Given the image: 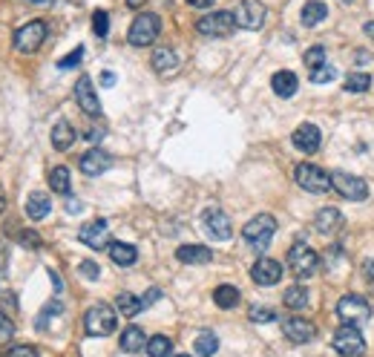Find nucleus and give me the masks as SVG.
Returning a JSON list of instances; mask_svg holds the SVG:
<instances>
[{
	"instance_id": "obj_10",
	"label": "nucleus",
	"mask_w": 374,
	"mask_h": 357,
	"mask_svg": "<svg viewBox=\"0 0 374 357\" xmlns=\"http://www.w3.org/2000/svg\"><path fill=\"white\" fill-rule=\"evenodd\" d=\"M337 317L342 320V325H357V323H366L371 317V306L363 300V297L349 294L337 303Z\"/></svg>"
},
{
	"instance_id": "obj_45",
	"label": "nucleus",
	"mask_w": 374,
	"mask_h": 357,
	"mask_svg": "<svg viewBox=\"0 0 374 357\" xmlns=\"http://www.w3.org/2000/svg\"><path fill=\"white\" fill-rule=\"evenodd\" d=\"M371 61H374V58H371L368 52H357V55H354V64H357V67H368Z\"/></svg>"
},
{
	"instance_id": "obj_40",
	"label": "nucleus",
	"mask_w": 374,
	"mask_h": 357,
	"mask_svg": "<svg viewBox=\"0 0 374 357\" xmlns=\"http://www.w3.org/2000/svg\"><path fill=\"white\" fill-rule=\"evenodd\" d=\"M78 271H81L86 280H98V277H101V268H98L96 262H92V259H84V262L78 265Z\"/></svg>"
},
{
	"instance_id": "obj_8",
	"label": "nucleus",
	"mask_w": 374,
	"mask_h": 357,
	"mask_svg": "<svg viewBox=\"0 0 374 357\" xmlns=\"http://www.w3.org/2000/svg\"><path fill=\"white\" fill-rule=\"evenodd\" d=\"M334 351H340V357H360L366 351V340L357 332V325H340L331 337Z\"/></svg>"
},
{
	"instance_id": "obj_29",
	"label": "nucleus",
	"mask_w": 374,
	"mask_h": 357,
	"mask_svg": "<svg viewBox=\"0 0 374 357\" xmlns=\"http://www.w3.org/2000/svg\"><path fill=\"white\" fill-rule=\"evenodd\" d=\"M49 188L60 196H70L72 190V178H70V170L67 167H52L49 170Z\"/></svg>"
},
{
	"instance_id": "obj_18",
	"label": "nucleus",
	"mask_w": 374,
	"mask_h": 357,
	"mask_svg": "<svg viewBox=\"0 0 374 357\" xmlns=\"http://www.w3.org/2000/svg\"><path fill=\"white\" fill-rule=\"evenodd\" d=\"M78 164H81V173H86V176H101V173H107V167L112 164V159H110L107 150H101V147H92V150H86L81 156Z\"/></svg>"
},
{
	"instance_id": "obj_19",
	"label": "nucleus",
	"mask_w": 374,
	"mask_h": 357,
	"mask_svg": "<svg viewBox=\"0 0 374 357\" xmlns=\"http://www.w3.org/2000/svg\"><path fill=\"white\" fill-rule=\"evenodd\" d=\"M150 64H153V70L159 72V75H173L176 70H179V55L170 49V46H162V49H155L153 52V58H150Z\"/></svg>"
},
{
	"instance_id": "obj_52",
	"label": "nucleus",
	"mask_w": 374,
	"mask_h": 357,
	"mask_svg": "<svg viewBox=\"0 0 374 357\" xmlns=\"http://www.w3.org/2000/svg\"><path fill=\"white\" fill-rule=\"evenodd\" d=\"M6 211V196H4V188H0V214Z\"/></svg>"
},
{
	"instance_id": "obj_12",
	"label": "nucleus",
	"mask_w": 374,
	"mask_h": 357,
	"mask_svg": "<svg viewBox=\"0 0 374 357\" xmlns=\"http://www.w3.org/2000/svg\"><path fill=\"white\" fill-rule=\"evenodd\" d=\"M78 240H81L84 245H89V248L101 251V248L110 242V225H107V219H92V222L81 225Z\"/></svg>"
},
{
	"instance_id": "obj_23",
	"label": "nucleus",
	"mask_w": 374,
	"mask_h": 357,
	"mask_svg": "<svg viewBox=\"0 0 374 357\" xmlns=\"http://www.w3.org/2000/svg\"><path fill=\"white\" fill-rule=\"evenodd\" d=\"M75 127L70 124V122H58L55 127H52V147H55V150H60V153H64V150H70V147L75 144Z\"/></svg>"
},
{
	"instance_id": "obj_30",
	"label": "nucleus",
	"mask_w": 374,
	"mask_h": 357,
	"mask_svg": "<svg viewBox=\"0 0 374 357\" xmlns=\"http://www.w3.org/2000/svg\"><path fill=\"white\" fill-rule=\"evenodd\" d=\"M283 303H285L291 311H302V309H308V288H305V285H291V288H285Z\"/></svg>"
},
{
	"instance_id": "obj_42",
	"label": "nucleus",
	"mask_w": 374,
	"mask_h": 357,
	"mask_svg": "<svg viewBox=\"0 0 374 357\" xmlns=\"http://www.w3.org/2000/svg\"><path fill=\"white\" fill-rule=\"evenodd\" d=\"M6 357H38V349H32V346H15V349H9Z\"/></svg>"
},
{
	"instance_id": "obj_55",
	"label": "nucleus",
	"mask_w": 374,
	"mask_h": 357,
	"mask_svg": "<svg viewBox=\"0 0 374 357\" xmlns=\"http://www.w3.org/2000/svg\"><path fill=\"white\" fill-rule=\"evenodd\" d=\"M32 4H41V0H32Z\"/></svg>"
},
{
	"instance_id": "obj_44",
	"label": "nucleus",
	"mask_w": 374,
	"mask_h": 357,
	"mask_svg": "<svg viewBox=\"0 0 374 357\" xmlns=\"http://www.w3.org/2000/svg\"><path fill=\"white\" fill-rule=\"evenodd\" d=\"M84 138H89V141H98V138H104V127H92V130H84Z\"/></svg>"
},
{
	"instance_id": "obj_48",
	"label": "nucleus",
	"mask_w": 374,
	"mask_h": 357,
	"mask_svg": "<svg viewBox=\"0 0 374 357\" xmlns=\"http://www.w3.org/2000/svg\"><path fill=\"white\" fill-rule=\"evenodd\" d=\"M159 297H162V291H159V288H153V291H150V294L144 297L141 303H144V306H150V303H155V300H159Z\"/></svg>"
},
{
	"instance_id": "obj_53",
	"label": "nucleus",
	"mask_w": 374,
	"mask_h": 357,
	"mask_svg": "<svg viewBox=\"0 0 374 357\" xmlns=\"http://www.w3.org/2000/svg\"><path fill=\"white\" fill-rule=\"evenodd\" d=\"M141 4H144V0H127V6H130V9H138Z\"/></svg>"
},
{
	"instance_id": "obj_7",
	"label": "nucleus",
	"mask_w": 374,
	"mask_h": 357,
	"mask_svg": "<svg viewBox=\"0 0 374 357\" xmlns=\"http://www.w3.org/2000/svg\"><path fill=\"white\" fill-rule=\"evenodd\" d=\"M46 32H49V29H46L44 20H32V23L20 26L18 32H15V49L23 52V55L38 52L44 46V41H46Z\"/></svg>"
},
{
	"instance_id": "obj_43",
	"label": "nucleus",
	"mask_w": 374,
	"mask_h": 357,
	"mask_svg": "<svg viewBox=\"0 0 374 357\" xmlns=\"http://www.w3.org/2000/svg\"><path fill=\"white\" fill-rule=\"evenodd\" d=\"M12 335H15V323L0 311V337H12Z\"/></svg>"
},
{
	"instance_id": "obj_17",
	"label": "nucleus",
	"mask_w": 374,
	"mask_h": 357,
	"mask_svg": "<svg viewBox=\"0 0 374 357\" xmlns=\"http://www.w3.org/2000/svg\"><path fill=\"white\" fill-rule=\"evenodd\" d=\"M283 335L291 343H311V340H314V335H317V329H314V323H308L302 317H288L283 323Z\"/></svg>"
},
{
	"instance_id": "obj_4",
	"label": "nucleus",
	"mask_w": 374,
	"mask_h": 357,
	"mask_svg": "<svg viewBox=\"0 0 374 357\" xmlns=\"http://www.w3.org/2000/svg\"><path fill=\"white\" fill-rule=\"evenodd\" d=\"M196 29L205 38H231L236 32V18L233 12H207L205 18H199Z\"/></svg>"
},
{
	"instance_id": "obj_41",
	"label": "nucleus",
	"mask_w": 374,
	"mask_h": 357,
	"mask_svg": "<svg viewBox=\"0 0 374 357\" xmlns=\"http://www.w3.org/2000/svg\"><path fill=\"white\" fill-rule=\"evenodd\" d=\"M81 58H84V46L72 49V52H70V55H67V58H64V61H60L58 67H60V70H72V67H78V64H81Z\"/></svg>"
},
{
	"instance_id": "obj_38",
	"label": "nucleus",
	"mask_w": 374,
	"mask_h": 357,
	"mask_svg": "<svg viewBox=\"0 0 374 357\" xmlns=\"http://www.w3.org/2000/svg\"><path fill=\"white\" fill-rule=\"evenodd\" d=\"M334 78H337V72H334V67H328V64L311 72V81H314V84H331Z\"/></svg>"
},
{
	"instance_id": "obj_1",
	"label": "nucleus",
	"mask_w": 374,
	"mask_h": 357,
	"mask_svg": "<svg viewBox=\"0 0 374 357\" xmlns=\"http://www.w3.org/2000/svg\"><path fill=\"white\" fill-rule=\"evenodd\" d=\"M273 233H276V219L271 214H259L242 228V240L254 251H265L273 240Z\"/></svg>"
},
{
	"instance_id": "obj_27",
	"label": "nucleus",
	"mask_w": 374,
	"mask_h": 357,
	"mask_svg": "<svg viewBox=\"0 0 374 357\" xmlns=\"http://www.w3.org/2000/svg\"><path fill=\"white\" fill-rule=\"evenodd\" d=\"M115 311H121L124 317H136V314L144 311V303H141V297H136V294H130V291H124V294L115 297Z\"/></svg>"
},
{
	"instance_id": "obj_35",
	"label": "nucleus",
	"mask_w": 374,
	"mask_h": 357,
	"mask_svg": "<svg viewBox=\"0 0 374 357\" xmlns=\"http://www.w3.org/2000/svg\"><path fill=\"white\" fill-rule=\"evenodd\" d=\"M302 61H305V67H308L311 72L320 70V67H325V49H323V46H311V49L305 52Z\"/></svg>"
},
{
	"instance_id": "obj_13",
	"label": "nucleus",
	"mask_w": 374,
	"mask_h": 357,
	"mask_svg": "<svg viewBox=\"0 0 374 357\" xmlns=\"http://www.w3.org/2000/svg\"><path fill=\"white\" fill-rule=\"evenodd\" d=\"M75 101H78V107L86 115H101V101L96 96V86H92V78L89 75H81L75 81Z\"/></svg>"
},
{
	"instance_id": "obj_49",
	"label": "nucleus",
	"mask_w": 374,
	"mask_h": 357,
	"mask_svg": "<svg viewBox=\"0 0 374 357\" xmlns=\"http://www.w3.org/2000/svg\"><path fill=\"white\" fill-rule=\"evenodd\" d=\"M101 84H104V86H115V72H110V70L101 72Z\"/></svg>"
},
{
	"instance_id": "obj_3",
	"label": "nucleus",
	"mask_w": 374,
	"mask_h": 357,
	"mask_svg": "<svg viewBox=\"0 0 374 357\" xmlns=\"http://www.w3.org/2000/svg\"><path fill=\"white\" fill-rule=\"evenodd\" d=\"M288 268L294 271V277L299 280H308V277H314L317 274V268H320V257L317 251L305 245V242H297L288 248Z\"/></svg>"
},
{
	"instance_id": "obj_14",
	"label": "nucleus",
	"mask_w": 374,
	"mask_h": 357,
	"mask_svg": "<svg viewBox=\"0 0 374 357\" xmlns=\"http://www.w3.org/2000/svg\"><path fill=\"white\" fill-rule=\"evenodd\" d=\"M251 280L257 285H276L279 280H283V265H279L276 259H271V257H259L251 268Z\"/></svg>"
},
{
	"instance_id": "obj_47",
	"label": "nucleus",
	"mask_w": 374,
	"mask_h": 357,
	"mask_svg": "<svg viewBox=\"0 0 374 357\" xmlns=\"http://www.w3.org/2000/svg\"><path fill=\"white\" fill-rule=\"evenodd\" d=\"M187 4H191L193 9H207V6H213L216 0H187Z\"/></svg>"
},
{
	"instance_id": "obj_11",
	"label": "nucleus",
	"mask_w": 374,
	"mask_h": 357,
	"mask_svg": "<svg viewBox=\"0 0 374 357\" xmlns=\"http://www.w3.org/2000/svg\"><path fill=\"white\" fill-rule=\"evenodd\" d=\"M233 18H236L239 29L257 32V29H262V23H265V6L259 0H242V4L233 9Z\"/></svg>"
},
{
	"instance_id": "obj_37",
	"label": "nucleus",
	"mask_w": 374,
	"mask_h": 357,
	"mask_svg": "<svg viewBox=\"0 0 374 357\" xmlns=\"http://www.w3.org/2000/svg\"><path fill=\"white\" fill-rule=\"evenodd\" d=\"M247 317H251L254 323H273L276 320V311L268 309V306H254L251 311H247Z\"/></svg>"
},
{
	"instance_id": "obj_33",
	"label": "nucleus",
	"mask_w": 374,
	"mask_h": 357,
	"mask_svg": "<svg viewBox=\"0 0 374 357\" xmlns=\"http://www.w3.org/2000/svg\"><path fill=\"white\" fill-rule=\"evenodd\" d=\"M147 354L150 357H170L173 354V343H170V337H165V335H153L150 340H147Z\"/></svg>"
},
{
	"instance_id": "obj_6",
	"label": "nucleus",
	"mask_w": 374,
	"mask_h": 357,
	"mask_svg": "<svg viewBox=\"0 0 374 357\" xmlns=\"http://www.w3.org/2000/svg\"><path fill=\"white\" fill-rule=\"evenodd\" d=\"M294 178H297V185L308 193H325L331 188V173H325L317 164H308V162L294 167Z\"/></svg>"
},
{
	"instance_id": "obj_21",
	"label": "nucleus",
	"mask_w": 374,
	"mask_h": 357,
	"mask_svg": "<svg viewBox=\"0 0 374 357\" xmlns=\"http://www.w3.org/2000/svg\"><path fill=\"white\" fill-rule=\"evenodd\" d=\"M176 259L181 265H207L213 259V251L205 248V245H181L176 251Z\"/></svg>"
},
{
	"instance_id": "obj_16",
	"label": "nucleus",
	"mask_w": 374,
	"mask_h": 357,
	"mask_svg": "<svg viewBox=\"0 0 374 357\" xmlns=\"http://www.w3.org/2000/svg\"><path fill=\"white\" fill-rule=\"evenodd\" d=\"M202 219H205V228H207V233L213 236V240H231L233 228H231V219H228L225 211H219V207H207Z\"/></svg>"
},
{
	"instance_id": "obj_54",
	"label": "nucleus",
	"mask_w": 374,
	"mask_h": 357,
	"mask_svg": "<svg viewBox=\"0 0 374 357\" xmlns=\"http://www.w3.org/2000/svg\"><path fill=\"white\" fill-rule=\"evenodd\" d=\"M176 357H191V354H176Z\"/></svg>"
},
{
	"instance_id": "obj_5",
	"label": "nucleus",
	"mask_w": 374,
	"mask_h": 357,
	"mask_svg": "<svg viewBox=\"0 0 374 357\" xmlns=\"http://www.w3.org/2000/svg\"><path fill=\"white\" fill-rule=\"evenodd\" d=\"M159 32H162V20H159V15L141 12V15L133 20V26H130L127 41H130L133 46H150L155 38H159Z\"/></svg>"
},
{
	"instance_id": "obj_32",
	"label": "nucleus",
	"mask_w": 374,
	"mask_h": 357,
	"mask_svg": "<svg viewBox=\"0 0 374 357\" xmlns=\"http://www.w3.org/2000/svg\"><path fill=\"white\" fill-rule=\"evenodd\" d=\"M193 349H196L199 357H213L216 351H219V337H216L213 332H202V335L196 337Z\"/></svg>"
},
{
	"instance_id": "obj_51",
	"label": "nucleus",
	"mask_w": 374,
	"mask_h": 357,
	"mask_svg": "<svg viewBox=\"0 0 374 357\" xmlns=\"http://www.w3.org/2000/svg\"><path fill=\"white\" fill-rule=\"evenodd\" d=\"M67 207H70V211H72V214H78V211H81V202H75V199H70V205H67Z\"/></svg>"
},
{
	"instance_id": "obj_26",
	"label": "nucleus",
	"mask_w": 374,
	"mask_h": 357,
	"mask_svg": "<svg viewBox=\"0 0 374 357\" xmlns=\"http://www.w3.org/2000/svg\"><path fill=\"white\" fill-rule=\"evenodd\" d=\"M144 346H147V335L138 329V325H130V329L121 332V349H124V351L136 354V351H141Z\"/></svg>"
},
{
	"instance_id": "obj_39",
	"label": "nucleus",
	"mask_w": 374,
	"mask_h": 357,
	"mask_svg": "<svg viewBox=\"0 0 374 357\" xmlns=\"http://www.w3.org/2000/svg\"><path fill=\"white\" fill-rule=\"evenodd\" d=\"M18 240H20L23 248H41V236H38L35 231H20Z\"/></svg>"
},
{
	"instance_id": "obj_9",
	"label": "nucleus",
	"mask_w": 374,
	"mask_h": 357,
	"mask_svg": "<svg viewBox=\"0 0 374 357\" xmlns=\"http://www.w3.org/2000/svg\"><path fill=\"white\" fill-rule=\"evenodd\" d=\"M331 188H334L342 199H349V202H363V199H368V185L363 182L360 176H354V173H342V170L331 173Z\"/></svg>"
},
{
	"instance_id": "obj_50",
	"label": "nucleus",
	"mask_w": 374,
	"mask_h": 357,
	"mask_svg": "<svg viewBox=\"0 0 374 357\" xmlns=\"http://www.w3.org/2000/svg\"><path fill=\"white\" fill-rule=\"evenodd\" d=\"M363 32H366V35H368V38H374V20H368V23H366V26H363Z\"/></svg>"
},
{
	"instance_id": "obj_15",
	"label": "nucleus",
	"mask_w": 374,
	"mask_h": 357,
	"mask_svg": "<svg viewBox=\"0 0 374 357\" xmlns=\"http://www.w3.org/2000/svg\"><path fill=\"white\" fill-rule=\"evenodd\" d=\"M291 141H294V147H297L299 153H317L320 144H323V133H320L317 124H299L294 130Z\"/></svg>"
},
{
	"instance_id": "obj_22",
	"label": "nucleus",
	"mask_w": 374,
	"mask_h": 357,
	"mask_svg": "<svg viewBox=\"0 0 374 357\" xmlns=\"http://www.w3.org/2000/svg\"><path fill=\"white\" fill-rule=\"evenodd\" d=\"M23 211H26V219H32V222H38V219H44L49 211H52V202H49V196L46 193H29V199H26V205H23Z\"/></svg>"
},
{
	"instance_id": "obj_36",
	"label": "nucleus",
	"mask_w": 374,
	"mask_h": 357,
	"mask_svg": "<svg viewBox=\"0 0 374 357\" xmlns=\"http://www.w3.org/2000/svg\"><path fill=\"white\" fill-rule=\"evenodd\" d=\"M92 29H96L98 38H107V32H110V15L104 9H98L96 15H92Z\"/></svg>"
},
{
	"instance_id": "obj_46",
	"label": "nucleus",
	"mask_w": 374,
	"mask_h": 357,
	"mask_svg": "<svg viewBox=\"0 0 374 357\" xmlns=\"http://www.w3.org/2000/svg\"><path fill=\"white\" fill-rule=\"evenodd\" d=\"M363 274H366L368 283H374V259H368V262L363 265Z\"/></svg>"
},
{
	"instance_id": "obj_2",
	"label": "nucleus",
	"mask_w": 374,
	"mask_h": 357,
	"mask_svg": "<svg viewBox=\"0 0 374 357\" xmlns=\"http://www.w3.org/2000/svg\"><path fill=\"white\" fill-rule=\"evenodd\" d=\"M115 325H118V311L110 309L107 303H98V306H92L84 317V329L89 337H107L115 332Z\"/></svg>"
},
{
	"instance_id": "obj_28",
	"label": "nucleus",
	"mask_w": 374,
	"mask_h": 357,
	"mask_svg": "<svg viewBox=\"0 0 374 357\" xmlns=\"http://www.w3.org/2000/svg\"><path fill=\"white\" fill-rule=\"evenodd\" d=\"M328 18V6L323 4V0H308V4L302 6V26H317Z\"/></svg>"
},
{
	"instance_id": "obj_20",
	"label": "nucleus",
	"mask_w": 374,
	"mask_h": 357,
	"mask_svg": "<svg viewBox=\"0 0 374 357\" xmlns=\"http://www.w3.org/2000/svg\"><path fill=\"white\" fill-rule=\"evenodd\" d=\"M271 86H273V93H276L279 98H291L297 89H299V78H297V72H291V70H279V72L271 78Z\"/></svg>"
},
{
	"instance_id": "obj_25",
	"label": "nucleus",
	"mask_w": 374,
	"mask_h": 357,
	"mask_svg": "<svg viewBox=\"0 0 374 357\" xmlns=\"http://www.w3.org/2000/svg\"><path fill=\"white\" fill-rule=\"evenodd\" d=\"M110 259L121 268H130L138 259V251L130 242H110Z\"/></svg>"
},
{
	"instance_id": "obj_24",
	"label": "nucleus",
	"mask_w": 374,
	"mask_h": 357,
	"mask_svg": "<svg viewBox=\"0 0 374 357\" xmlns=\"http://www.w3.org/2000/svg\"><path fill=\"white\" fill-rule=\"evenodd\" d=\"M340 225H342V214L337 211V207H323V211H317V219H314V228L320 231V233H334V231H340Z\"/></svg>"
},
{
	"instance_id": "obj_34",
	"label": "nucleus",
	"mask_w": 374,
	"mask_h": 357,
	"mask_svg": "<svg viewBox=\"0 0 374 357\" xmlns=\"http://www.w3.org/2000/svg\"><path fill=\"white\" fill-rule=\"evenodd\" d=\"M342 86H346L349 93H366L371 86V75L368 72H352L346 81H342Z\"/></svg>"
},
{
	"instance_id": "obj_31",
	"label": "nucleus",
	"mask_w": 374,
	"mask_h": 357,
	"mask_svg": "<svg viewBox=\"0 0 374 357\" xmlns=\"http://www.w3.org/2000/svg\"><path fill=\"white\" fill-rule=\"evenodd\" d=\"M239 300H242V297H239L236 285H219V288L213 291V303L219 306V309H236Z\"/></svg>"
}]
</instances>
